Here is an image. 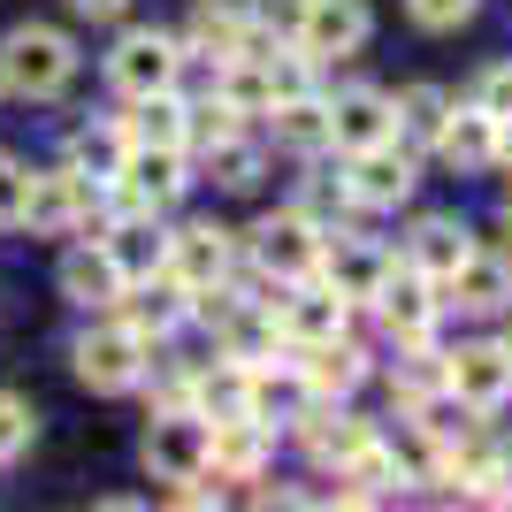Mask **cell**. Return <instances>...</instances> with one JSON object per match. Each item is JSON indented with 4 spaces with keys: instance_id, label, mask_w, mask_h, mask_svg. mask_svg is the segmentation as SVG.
<instances>
[{
    "instance_id": "obj_18",
    "label": "cell",
    "mask_w": 512,
    "mask_h": 512,
    "mask_svg": "<svg viewBox=\"0 0 512 512\" xmlns=\"http://www.w3.org/2000/svg\"><path fill=\"white\" fill-rule=\"evenodd\" d=\"M306 390L314 398H352V390L367 383V352L352 337H329V344H306V360H299Z\"/></svg>"
},
{
    "instance_id": "obj_9",
    "label": "cell",
    "mask_w": 512,
    "mask_h": 512,
    "mask_svg": "<svg viewBox=\"0 0 512 512\" xmlns=\"http://www.w3.org/2000/svg\"><path fill=\"white\" fill-rule=\"evenodd\" d=\"M413 153L398 146V138H383V146H360L352 153V176H344V192H352V207H398V199H413Z\"/></svg>"
},
{
    "instance_id": "obj_15",
    "label": "cell",
    "mask_w": 512,
    "mask_h": 512,
    "mask_svg": "<svg viewBox=\"0 0 512 512\" xmlns=\"http://www.w3.org/2000/svg\"><path fill=\"white\" fill-rule=\"evenodd\" d=\"M230 230H214V222H192L184 237H169V276L184 283V291H207V283H230Z\"/></svg>"
},
{
    "instance_id": "obj_4",
    "label": "cell",
    "mask_w": 512,
    "mask_h": 512,
    "mask_svg": "<svg viewBox=\"0 0 512 512\" xmlns=\"http://www.w3.org/2000/svg\"><path fill=\"white\" fill-rule=\"evenodd\" d=\"M77 383H92V390H130L138 375H146V337L130 329V321H100V329H85L77 337Z\"/></svg>"
},
{
    "instance_id": "obj_35",
    "label": "cell",
    "mask_w": 512,
    "mask_h": 512,
    "mask_svg": "<svg viewBox=\"0 0 512 512\" xmlns=\"http://www.w3.org/2000/svg\"><path fill=\"white\" fill-rule=\"evenodd\" d=\"M69 8H77V16H92V23H107V16H123L130 0H69Z\"/></svg>"
},
{
    "instance_id": "obj_10",
    "label": "cell",
    "mask_w": 512,
    "mask_h": 512,
    "mask_svg": "<svg viewBox=\"0 0 512 512\" xmlns=\"http://www.w3.org/2000/svg\"><path fill=\"white\" fill-rule=\"evenodd\" d=\"M444 390H459L474 413H490L512 398V360L505 344H459V352H444Z\"/></svg>"
},
{
    "instance_id": "obj_14",
    "label": "cell",
    "mask_w": 512,
    "mask_h": 512,
    "mask_svg": "<svg viewBox=\"0 0 512 512\" xmlns=\"http://www.w3.org/2000/svg\"><path fill=\"white\" fill-rule=\"evenodd\" d=\"M260 467H268V428H260V413L207 421V474H222V482H253Z\"/></svg>"
},
{
    "instance_id": "obj_7",
    "label": "cell",
    "mask_w": 512,
    "mask_h": 512,
    "mask_svg": "<svg viewBox=\"0 0 512 512\" xmlns=\"http://www.w3.org/2000/svg\"><path fill=\"white\" fill-rule=\"evenodd\" d=\"M268 314H276V337L306 352V344H329V337H344V314H352V299H337V291H329L321 276H306L299 291H291V299H276Z\"/></svg>"
},
{
    "instance_id": "obj_36",
    "label": "cell",
    "mask_w": 512,
    "mask_h": 512,
    "mask_svg": "<svg viewBox=\"0 0 512 512\" xmlns=\"http://www.w3.org/2000/svg\"><path fill=\"white\" fill-rule=\"evenodd\" d=\"M490 161H505V169H512V115H497V146H490Z\"/></svg>"
},
{
    "instance_id": "obj_23",
    "label": "cell",
    "mask_w": 512,
    "mask_h": 512,
    "mask_svg": "<svg viewBox=\"0 0 512 512\" xmlns=\"http://www.w3.org/2000/svg\"><path fill=\"white\" fill-rule=\"evenodd\" d=\"M367 436H375V428H367L360 413H306V421H299V444H306V459H314V467H337V459H352Z\"/></svg>"
},
{
    "instance_id": "obj_8",
    "label": "cell",
    "mask_w": 512,
    "mask_h": 512,
    "mask_svg": "<svg viewBox=\"0 0 512 512\" xmlns=\"http://www.w3.org/2000/svg\"><path fill=\"white\" fill-rule=\"evenodd\" d=\"M176 62H184V54H176L169 31H130V39L107 54V77H115L123 100H138V92H169L176 85Z\"/></svg>"
},
{
    "instance_id": "obj_30",
    "label": "cell",
    "mask_w": 512,
    "mask_h": 512,
    "mask_svg": "<svg viewBox=\"0 0 512 512\" xmlns=\"http://www.w3.org/2000/svg\"><path fill=\"white\" fill-rule=\"evenodd\" d=\"M406 8H413L421 31H459V23L474 16V0H406Z\"/></svg>"
},
{
    "instance_id": "obj_25",
    "label": "cell",
    "mask_w": 512,
    "mask_h": 512,
    "mask_svg": "<svg viewBox=\"0 0 512 512\" xmlns=\"http://www.w3.org/2000/svg\"><path fill=\"white\" fill-rule=\"evenodd\" d=\"M467 245H474V237L459 230V222H444V214H436V222H421V230H413V268H421L428 283H444L451 268L467 260Z\"/></svg>"
},
{
    "instance_id": "obj_12",
    "label": "cell",
    "mask_w": 512,
    "mask_h": 512,
    "mask_svg": "<svg viewBox=\"0 0 512 512\" xmlns=\"http://www.w3.org/2000/svg\"><path fill=\"white\" fill-rule=\"evenodd\" d=\"M436 291H428V276L421 268H406V276H398V268H390L383 283H375V314H383V329L398 344H428V329H436Z\"/></svg>"
},
{
    "instance_id": "obj_17",
    "label": "cell",
    "mask_w": 512,
    "mask_h": 512,
    "mask_svg": "<svg viewBox=\"0 0 512 512\" xmlns=\"http://www.w3.org/2000/svg\"><path fill=\"white\" fill-rule=\"evenodd\" d=\"M130 291V276L115 268V253H107L100 237L92 245H77V253L62 260V299H77V306H115Z\"/></svg>"
},
{
    "instance_id": "obj_32",
    "label": "cell",
    "mask_w": 512,
    "mask_h": 512,
    "mask_svg": "<svg viewBox=\"0 0 512 512\" xmlns=\"http://www.w3.org/2000/svg\"><path fill=\"white\" fill-rule=\"evenodd\" d=\"M299 16H306V0H253V23H260V31H276V39H291Z\"/></svg>"
},
{
    "instance_id": "obj_21",
    "label": "cell",
    "mask_w": 512,
    "mask_h": 512,
    "mask_svg": "<svg viewBox=\"0 0 512 512\" xmlns=\"http://www.w3.org/2000/svg\"><path fill=\"white\" fill-rule=\"evenodd\" d=\"M100 245L115 253V268H123L130 283H138V276H161V268H169V237L153 230V214H123V230H107Z\"/></svg>"
},
{
    "instance_id": "obj_6",
    "label": "cell",
    "mask_w": 512,
    "mask_h": 512,
    "mask_svg": "<svg viewBox=\"0 0 512 512\" xmlns=\"http://www.w3.org/2000/svg\"><path fill=\"white\" fill-rule=\"evenodd\" d=\"M299 54L306 62H344V54H360L367 46V0H306L299 16Z\"/></svg>"
},
{
    "instance_id": "obj_29",
    "label": "cell",
    "mask_w": 512,
    "mask_h": 512,
    "mask_svg": "<svg viewBox=\"0 0 512 512\" xmlns=\"http://www.w3.org/2000/svg\"><path fill=\"white\" fill-rule=\"evenodd\" d=\"M31 406H23V398H8V390H0V459H16L23 444H31Z\"/></svg>"
},
{
    "instance_id": "obj_16",
    "label": "cell",
    "mask_w": 512,
    "mask_h": 512,
    "mask_svg": "<svg viewBox=\"0 0 512 512\" xmlns=\"http://www.w3.org/2000/svg\"><path fill=\"white\" fill-rule=\"evenodd\" d=\"M115 306H130V329H138V337H169L176 321L192 314V291H184V283L161 268V276H138Z\"/></svg>"
},
{
    "instance_id": "obj_22",
    "label": "cell",
    "mask_w": 512,
    "mask_h": 512,
    "mask_svg": "<svg viewBox=\"0 0 512 512\" xmlns=\"http://www.w3.org/2000/svg\"><path fill=\"white\" fill-rule=\"evenodd\" d=\"M314 276L329 283L337 299H375V283L390 276V260L375 253V245H337V253L321 245V268H314Z\"/></svg>"
},
{
    "instance_id": "obj_31",
    "label": "cell",
    "mask_w": 512,
    "mask_h": 512,
    "mask_svg": "<svg viewBox=\"0 0 512 512\" xmlns=\"http://www.w3.org/2000/svg\"><path fill=\"white\" fill-rule=\"evenodd\" d=\"M23 199H31V169L0 153V222H23Z\"/></svg>"
},
{
    "instance_id": "obj_34",
    "label": "cell",
    "mask_w": 512,
    "mask_h": 512,
    "mask_svg": "<svg viewBox=\"0 0 512 512\" xmlns=\"http://www.w3.org/2000/svg\"><path fill=\"white\" fill-rule=\"evenodd\" d=\"M344 207H352V192H344V184H306V199H299L306 222H314V214H344Z\"/></svg>"
},
{
    "instance_id": "obj_19",
    "label": "cell",
    "mask_w": 512,
    "mask_h": 512,
    "mask_svg": "<svg viewBox=\"0 0 512 512\" xmlns=\"http://www.w3.org/2000/svg\"><path fill=\"white\" fill-rule=\"evenodd\" d=\"M123 138L130 146H184V138H192V107L176 100V85L169 92H138L130 115H123Z\"/></svg>"
},
{
    "instance_id": "obj_3",
    "label": "cell",
    "mask_w": 512,
    "mask_h": 512,
    "mask_svg": "<svg viewBox=\"0 0 512 512\" xmlns=\"http://www.w3.org/2000/svg\"><path fill=\"white\" fill-rule=\"evenodd\" d=\"M146 474L153 482H207V413L161 406L146 428Z\"/></svg>"
},
{
    "instance_id": "obj_5",
    "label": "cell",
    "mask_w": 512,
    "mask_h": 512,
    "mask_svg": "<svg viewBox=\"0 0 512 512\" xmlns=\"http://www.w3.org/2000/svg\"><path fill=\"white\" fill-rule=\"evenodd\" d=\"M321 245H329V237H321L299 207L268 214V222L253 230V268H260V276H276V283H306L321 268Z\"/></svg>"
},
{
    "instance_id": "obj_1",
    "label": "cell",
    "mask_w": 512,
    "mask_h": 512,
    "mask_svg": "<svg viewBox=\"0 0 512 512\" xmlns=\"http://www.w3.org/2000/svg\"><path fill=\"white\" fill-rule=\"evenodd\" d=\"M69 77H77V46L62 31L23 23V31L0 39V85L16 92V100H54V92H69Z\"/></svg>"
},
{
    "instance_id": "obj_33",
    "label": "cell",
    "mask_w": 512,
    "mask_h": 512,
    "mask_svg": "<svg viewBox=\"0 0 512 512\" xmlns=\"http://www.w3.org/2000/svg\"><path fill=\"white\" fill-rule=\"evenodd\" d=\"M474 107H482V115H512V62L482 77V92H474Z\"/></svg>"
},
{
    "instance_id": "obj_13",
    "label": "cell",
    "mask_w": 512,
    "mask_h": 512,
    "mask_svg": "<svg viewBox=\"0 0 512 512\" xmlns=\"http://www.w3.org/2000/svg\"><path fill=\"white\" fill-rule=\"evenodd\" d=\"M383 138H398V115H390V100L375 85H352L329 100V146L360 153V146H383Z\"/></svg>"
},
{
    "instance_id": "obj_20",
    "label": "cell",
    "mask_w": 512,
    "mask_h": 512,
    "mask_svg": "<svg viewBox=\"0 0 512 512\" xmlns=\"http://www.w3.org/2000/svg\"><path fill=\"white\" fill-rule=\"evenodd\" d=\"M490 146H497V115H482V107H444L436 153H444L451 169H490Z\"/></svg>"
},
{
    "instance_id": "obj_24",
    "label": "cell",
    "mask_w": 512,
    "mask_h": 512,
    "mask_svg": "<svg viewBox=\"0 0 512 512\" xmlns=\"http://www.w3.org/2000/svg\"><path fill=\"white\" fill-rule=\"evenodd\" d=\"M276 146L321 153V146H329V100H314V92H291V100H276Z\"/></svg>"
},
{
    "instance_id": "obj_26",
    "label": "cell",
    "mask_w": 512,
    "mask_h": 512,
    "mask_svg": "<svg viewBox=\"0 0 512 512\" xmlns=\"http://www.w3.org/2000/svg\"><path fill=\"white\" fill-rule=\"evenodd\" d=\"M123 153H130V138H123V123H85L77 138H69V169H85V176H115L123 169Z\"/></svg>"
},
{
    "instance_id": "obj_2",
    "label": "cell",
    "mask_w": 512,
    "mask_h": 512,
    "mask_svg": "<svg viewBox=\"0 0 512 512\" xmlns=\"http://www.w3.org/2000/svg\"><path fill=\"white\" fill-rule=\"evenodd\" d=\"M107 207V184L85 169H54V176H31V199H23V222L39 237H69V230H92Z\"/></svg>"
},
{
    "instance_id": "obj_28",
    "label": "cell",
    "mask_w": 512,
    "mask_h": 512,
    "mask_svg": "<svg viewBox=\"0 0 512 512\" xmlns=\"http://www.w3.org/2000/svg\"><path fill=\"white\" fill-rule=\"evenodd\" d=\"M444 92H436V85H413L406 92V100H390V115H398V123H406L413 130V138H436V123H444Z\"/></svg>"
},
{
    "instance_id": "obj_27",
    "label": "cell",
    "mask_w": 512,
    "mask_h": 512,
    "mask_svg": "<svg viewBox=\"0 0 512 512\" xmlns=\"http://www.w3.org/2000/svg\"><path fill=\"white\" fill-rule=\"evenodd\" d=\"M207 176L222 184V192H253V184H260V146H245L237 130H230V138H214V146H207Z\"/></svg>"
},
{
    "instance_id": "obj_11",
    "label": "cell",
    "mask_w": 512,
    "mask_h": 512,
    "mask_svg": "<svg viewBox=\"0 0 512 512\" xmlns=\"http://www.w3.org/2000/svg\"><path fill=\"white\" fill-rule=\"evenodd\" d=\"M444 306H459V314H505L512 306V260L467 245V260L444 276Z\"/></svg>"
}]
</instances>
